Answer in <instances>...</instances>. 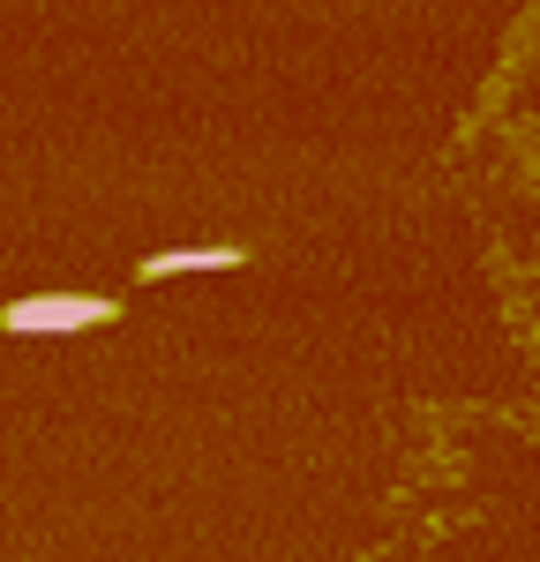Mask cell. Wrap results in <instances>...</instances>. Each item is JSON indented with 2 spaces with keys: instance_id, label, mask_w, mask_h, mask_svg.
Returning a JSON list of instances; mask_svg holds the SVG:
<instances>
[{
  "instance_id": "6da1fadb",
  "label": "cell",
  "mask_w": 540,
  "mask_h": 562,
  "mask_svg": "<svg viewBox=\"0 0 540 562\" xmlns=\"http://www.w3.org/2000/svg\"><path fill=\"white\" fill-rule=\"evenodd\" d=\"M113 307L83 301V293H45V301H15L8 307V330H76V323H105Z\"/></svg>"
}]
</instances>
